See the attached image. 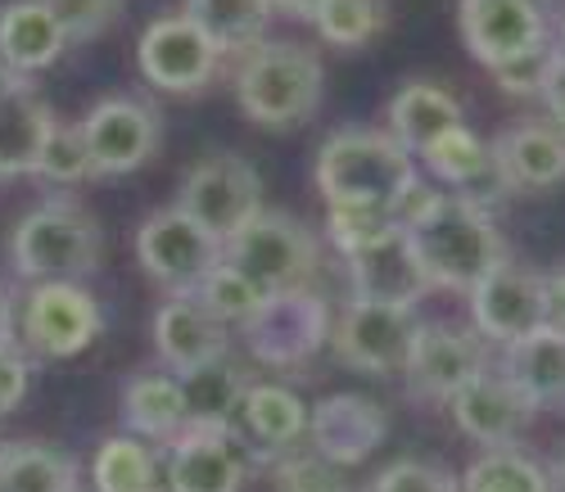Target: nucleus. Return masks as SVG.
Wrapping results in <instances>:
<instances>
[{"instance_id": "nucleus-1", "label": "nucleus", "mask_w": 565, "mask_h": 492, "mask_svg": "<svg viewBox=\"0 0 565 492\" xmlns=\"http://www.w3.org/2000/svg\"><path fill=\"white\" fill-rule=\"evenodd\" d=\"M412 181V154L390 131L344 127L317 150V190L326 208H394Z\"/></svg>"}, {"instance_id": "nucleus-2", "label": "nucleus", "mask_w": 565, "mask_h": 492, "mask_svg": "<svg viewBox=\"0 0 565 492\" xmlns=\"http://www.w3.org/2000/svg\"><path fill=\"white\" fill-rule=\"evenodd\" d=\"M412 249L420 258L430 289H476L498 263H507V244L489 217V208H476L444 194V200L420 217L416 226H407Z\"/></svg>"}, {"instance_id": "nucleus-3", "label": "nucleus", "mask_w": 565, "mask_h": 492, "mask_svg": "<svg viewBox=\"0 0 565 492\" xmlns=\"http://www.w3.org/2000/svg\"><path fill=\"white\" fill-rule=\"evenodd\" d=\"M321 60L290 41H258L235 68V100H241L249 122L267 131L308 122L321 105Z\"/></svg>"}, {"instance_id": "nucleus-4", "label": "nucleus", "mask_w": 565, "mask_h": 492, "mask_svg": "<svg viewBox=\"0 0 565 492\" xmlns=\"http://www.w3.org/2000/svg\"><path fill=\"white\" fill-rule=\"evenodd\" d=\"M100 222L68 200H45L10 235V263L28 280H82L100 267Z\"/></svg>"}, {"instance_id": "nucleus-5", "label": "nucleus", "mask_w": 565, "mask_h": 492, "mask_svg": "<svg viewBox=\"0 0 565 492\" xmlns=\"http://www.w3.org/2000/svg\"><path fill=\"white\" fill-rule=\"evenodd\" d=\"M222 263L235 267L245 280H254L271 299V293L308 289V280L317 276V263H321V244L308 222L263 208L245 231H235L222 244Z\"/></svg>"}, {"instance_id": "nucleus-6", "label": "nucleus", "mask_w": 565, "mask_h": 492, "mask_svg": "<svg viewBox=\"0 0 565 492\" xmlns=\"http://www.w3.org/2000/svg\"><path fill=\"white\" fill-rule=\"evenodd\" d=\"M177 208L200 231H209L217 244H226L235 231H245L263 213V177L241 154H204L181 181Z\"/></svg>"}, {"instance_id": "nucleus-7", "label": "nucleus", "mask_w": 565, "mask_h": 492, "mask_svg": "<svg viewBox=\"0 0 565 492\" xmlns=\"http://www.w3.org/2000/svg\"><path fill=\"white\" fill-rule=\"evenodd\" d=\"M416 330H420L416 308L353 299L331 325V353L335 362L362 375H398L412 357Z\"/></svg>"}, {"instance_id": "nucleus-8", "label": "nucleus", "mask_w": 565, "mask_h": 492, "mask_svg": "<svg viewBox=\"0 0 565 492\" xmlns=\"http://www.w3.org/2000/svg\"><path fill=\"white\" fill-rule=\"evenodd\" d=\"M23 339L41 357H77L105 330L100 299L77 280H41L23 299Z\"/></svg>"}, {"instance_id": "nucleus-9", "label": "nucleus", "mask_w": 565, "mask_h": 492, "mask_svg": "<svg viewBox=\"0 0 565 492\" xmlns=\"http://www.w3.org/2000/svg\"><path fill=\"white\" fill-rule=\"evenodd\" d=\"M484 371H489L484 339L476 330L448 325V321H420L412 357L403 366L416 403H452L457 393Z\"/></svg>"}, {"instance_id": "nucleus-10", "label": "nucleus", "mask_w": 565, "mask_h": 492, "mask_svg": "<svg viewBox=\"0 0 565 492\" xmlns=\"http://www.w3.org/2000/svg\"><path fill=\"white\" fill-rule=\"evenodd\" d=\"M249 442L231 425H181L168 452V492H241L254 470Z\"/></svg>"}, {"instance_id": "nucleus-11", "label": "nucleus", "mask_w": 565, "mask_h": 492, "mask_svg": "<svg viewBox=\"0 0 565 492\" xmlns=\"http://www.w3.org/2000/svg\"><path fill=\"white\" fill-rule=\"evenodd\" d=\"M331 325L335 317L321 293L290 289V293H271L258 308V317L245 325V339L263 366H299L331 343Z\"/></svg>"}, {"instance_id": "nucleus-12", "label": "nucleus", "mask_w": 565, "mask_h": 492, "mask_svg": "<svg viewBox=\"0 0 565 492\" xmlns=\"http://www.w3.org/2000/svg\"><path fill=\"white\" fill-rule=\"evenodd\" d=\"M136 258L163 289L195 293L200 280L222 263V244L209 231H200L181 208H163L136 231Z\"/></svg>"}, {"instance_id": "nucleus-13", "label": "nucleus", "mask_w": 565, "mask_h": 492, "mask_svg": "<svg viewBox=\"0 0 565 492\" xmlns=\"http://www.w3.org/2000/svg\"><path fill=\"white\" fill-rule=\"evenodd\" d=\"M90 177H127L159 150V114L131 95H109L82 122Z\"/></svg>"}, {"instance_id": "nucleus-14", "label": "nucleus", "mask_w": 565, "mask_h": 492, "mask_svg": "<svg viewBox=\"0 0 565 492\" xmlns=\"http://www.w3.org/2000/svg\"><path fill=\"white\" fill-rule=\"evenodd\" d=\"M222 64L217 45L185 19V14H163L154 19L136 41V68L150 86L185 95V90H200Z\"/></svg>"}, {"instance_id": "nucleus-15", "label": "nucleus", "mask_w": 565, "mask_h": 492, "mask_svg": "<svg viewBox=\"0 0 565 492\" xmlns=\"http://www.w3.org/2000/svg\"><path fill=\"white\" fill-rule=\"evenodd\" d=\"M470 330L493 343H515L543 330V276L521 263H498L470 289Z\"/></svg>"}, {"instance_id": "nucleus-16", "label": "nucleus", "mask_w": 565, "mask_h": 492, "mask_svg": "<svg viewBox=\"0 0 565 492\" xmlns=\"http://www.w3.org/2000/svg\"><path fill=\"white\" fill-rule=\"evenodd\" d=\"M457 28L476 64L498 68L511 55L534 51L547 41V14L534 0H461Z\"/></svg>"}, {"instance_id": "nucleus-17", "label": "nucleus", "mask_w": 565, "mask_h": 492, "mask_svg": "<svg viewBox=\"0 0 565 492\" xmlns=\"http://www.w3.org/2000/svg\"><path fill=\"white\" fill-rule=\"evenodd\" d=\"M308 434L321 461L331 466H358L366 461L390 434V416L381 403H366L362 393H335L308 407Z\"/></svg>"}, {"instance_id": "nucleus-18", "label": "nucleus", "mask_w": 565, "mask_h": 492, "mask_svg": "<svg viewBox=\"0 0 565 492\" xmlns=\"http://www.w3.org/2000/svg\"><path fill=\"white\" fill-rule=\"evenodd\" d=\"M353 299L362 303H394V308H416L420 293H430V280L420 271V258L412 249V235L394 231L385 239L366 244V249L344 258Z\"/></svg>"}, {"instance_id": "nucleus-19", "label": "nucleus", "mask_w": 565, "mask_h": 492, "mask_svg": "<svg viewBox=\"0 0 565 492\" xmlns=\"http://www.w3.org/2000/svg\"><path fill=\"white\" fill-rule=\"evenodd\" d=\"M448 407H452L457 429L470 442H484V448H515V438L534 420V407L511 388V379L502 371L476 375Z\"/></svg>"}, {"instance_id": "nucleus-20", "label": "nucleus", "mask_w": 565, "mask_h": 492, "mask_svg": "<svg viewBox=\"0 0 565 492\" xmlns=\"http://www.w3.org/2000/svg\"><path fill=\"white\" fill-rule=\"evenodd\" d=\"M154 349L177 375H185L195 366L226 357V325L195 299V293H172V299L154 312Z\"/></svg>"}, {"instance_id": "nucleus-21", "label": "nucleus", "mask_w": 565, "mask_h": 492, "mask_svg": "<svg viewBox=\"0 0 565 492\" xmlns=\"http://www.w3.org/2000/svg\"><path fill=\"white\" fill-rule=\"evenodd\" d=\"M493 172L502 177L507 194L525 190H547L565 177V136L552 122H521L502 131L493 145Z\"/></svg>"}, {"instance_id": "nucleus-22", "label": "nucleus", "mask_w": 565, "mask_h": 492, "mask_svg": "<svg viewBox=\"0 0 565 492\" xmlns=\"http://www.w3.org/2000/svg\"><path fill=\"white\" fill-rule=\"evenodd\" d=\"M231 429L249 442V452L258 461L276 457L308 434V403L286 384H249Z\"/></svg>"}, {"instance_id": "nucleus-23", "label": "nucleus", "mask_w": 565, "mask_h": 492, "mask_svg": "<svg viewBox=\"0 0 565 492\" xmlns=\"http://www.w3.org/2000/svg\"><path fill=\"white\" fill-rule=\"evenodd\" d=\"M502 375L521 398L543 411V407H565V330H534L502 349Z\"/></svg>"}, {"instance_id": "nucleus-24", "label": "nucleus", "mask_w": 565, "mask_h": 492, "mask_svg": "<svg viewBox=\"0 0 565 492\" xmlns=\"http://www.w3.org/2000/svg\"><path fill=\"white\" fill-rule=\"evenodd\" d=\"M452 127H466V114L457 105V95L439 82H426V77H412L394 90L390 100V136L403 145L407 154H420L430 145L452 131Z\"/></svg>"}, {"instance_id": "nucleus-25", "label": "nucleus", "mask_w": 565, "mask_h": 492, "mask_svg": "<svg viewBox=\"0 0 565 492\" xmlns=\"http://www.w3.org/2000/svg\"><path fill=\"white\" fill-rule=\"evenodd\" d=\"M68 36L60 32L55 14L41 6V0H10L0 10V60H6L19 77L23 73H41L64 55Z\"/></svg>"}, {"instance_id": "nucleus-26", "label": "nucleus", "mask_w": 565, "mask_h": 492, "mask_svg": "<svg viewBox=\"0 0 565 492\" xmlns=\"http://www.w3.org/2000/svg\"><path fill=\"white\" fill-rule=\"evenodd\" d=\"M51 131H55L51 105H45L28 82L19 90H10L6 100H0V181L36 172L41 145Z\"/></svg>"}, {"instance_id": "nucleus-27", "label": "nucleus", "mask_w": 565, "mask_h": 492, "mask_svg": "<svg viewBox=\"0 0 565 492\" xmlns=\"http://www.w3.org/2000/svg\"><path fill=\"white\" fill-rule=\"evenodd\" d=\"M177 384L185 398V425H235V411H241V398L249 388L245 371L226 357L177 375Z\"/></svg>"}, {"instance_id": "nucleus-28", "label": "nucleus", "mask_w": 565, "mask_h": 492, "mask_svg": "<svg viewBox=\"0 0 565 492\" xmlns=\"http://www.w3.org/2000/svg\"><path fill=\"white\" fill-rule=\"evenodd\" d=\"M185 19H191L222 55H245L267 32L271 0H185Z\"/></svg>"}, {"instance_id": "nucleus-29", "label": "nucleus", "mask_w": 565, "mask_h": 492, "mask_svg": "<svg viewBox=\"0 0 565 492\" xmlns=\"http://www.w3.org/2000/svg\"><path fill=\"white\" fill-rule=\"evenodd\" d=\"M0 492H77V466L55 442H0Z\"/></svg>"}, {"instance_id": "nucleus-30", "label": "nucleus", "mask_w": 565, "mask_h": 492, "mask_svg": "<svg viewBox=\"0 0 565 492\" xmlns=\"http://www.w3.org/2000/svg\"><path fill=\"white\" fill-rule=\"evenodd\" d=\"M122 416L140 438H177V429L185 425L177 375H136L122 393Z\"/></svg>"}, {"instance_id": "nucleus-31", "label": "nucleus", "mask_w": 565, "mask_h": 492, "mask_svg": "<svg viewBox=\"0 0 565 492\" xmlns=\"http://www.w3.org/2000/svg\"><path fill=\"white\" fill-rule=\"evenodd\" d=\"M96 492H168L159 457L140 438H105L96 452Z\"/></svg>"}, {"instance_id": "nucleus-32", "label": "nucleus", "mask_w": 565, "mask_h": 492, "mask_svg": "<svg viewBox=\"0 0 565 492\" xmlns=\"http://www.w3.org/2000/svg\"><path fill=\"white\" fill-rule=\"evenodd\" d=\"M457 488L461 492H552V479L521 448H484L466 466Z\"/></svg>"}, {"instance_id": "nucleus-33", "label": "nucleus", "mask_w": 565, "mask_h": 492, "mask_svg": "<svg viewBox=\"0 0 565 492\" xmlns=\"http://www.w3.org/2000/svg\"><path fill=\"white\" fill-rule=\"evenodd\" d=\"M195 299H200V303H204L222 325H249V321L258 317V308L267 303V293H263L254 280H245L235 267L217 263V267L200 280Z\"/></svg>"}, {"instance_id": "nucleus-34", "label": "nucleus", "mask_w": 565, "mask_h": 492, "mask_svg": "<svg viewBox=\"0 0 565 492\" xmlns=\"http://www.w3.org/2000/svg\"><path fill=\"white\" fill-rule=\"evenodd\" d=\"M312 23H317L321 41L340 45V51H358V45H366L381 32L385 10H381V0H326Z\"/></svg>"}, {"instance_id": "nucleus-35", "label": "nucleus", "mask_w": 565, "mask_h": 492, "mask_svg": "<svg viewBox=\"0 0 565 492\" xmlns=\"http://www.w3.org/2000/svg\"><path fill=\"white\" fill-rule=\"evenodd\" d=\"M394 231H403V222L394 217V208H331L326 213V235H331V244L349 258V254H358V249H366V244H375V239H385V235H394Z\"/></svg>"}, {"instance_id": "nucleus-36", "label": "nucleus", "mask_w": 565, "mask_h": 492, "mask_svg": "<svg viewBox=\"0 0 565 492\" xmlns=\"http://www.w3.org/2000/svg\"><path fill=\"white\" fill-rule=\"evenodd\" d=\"M36 177H45L51 185H77V181L90 177V159H86L82 127H64V122H55V131L45 136V145H41Z\"/></svg>"}, {"instance_id": "nucleus-37", "label": "nucleus", "mask_w": 565, "mask_h": 492, "mask_svg": "<svg viewBox=\"0 0 565 492\" xmlns=\"http://www.w3.org/2000/svg\"><path fill=\"white\" fill-rule=\"evenodd\" d=\"M41 6L55 14L60 32L73 45V41H96L100 32H109L122 19L127 0H41Z\"/></svg>"}, {"instance_id": "nucleus-38", "label": "nucleus", "mask_w": 565, "mask_h": 492, "mask_svg": "<svg viewBox=\"0 0 565 492\" xmlns=\"http://www.w3.org/2000/svg\"><path fill=\"white\" fill-rule=\"evenodd\" d=\"M552 64H556V45L552 41H543V45H534V51H521V55H511L507 64H498V68H489L493 73V82L507 90V95H543V86H547V77H552Z\"/></svg>"}, {"instance_id": "nucleus-39", "label": "nucleus", "mask_w": 565, "mask_h": 492, "mask_svg": "<svg viewBox=\"0 0 565 492\" xmlns=\"http://www.w3.org/2000/svg\"><path fill=\"white\" fill-rule=\"evenodd\" d=\"M371 492H461V488L444 466L420 461V457H403L371 479Z\"/></svg>"}, {"instance_id": "nucleus-40", "label": "nucleus", "mask_w": 565, "mask_h": 492, "mask_svg": "<svg viewBox=\"0 0 565 492\" xmlns=\"http://www.w3.org/2000/svg\"><path fill=\"white\" fill-rule=\"evenodd\" d=\"M271 492H349L340 466L321 461V457H290L276 466Z\"/></svg>"}, {"instance_id": "nucleus-41", "label": "nucleus", "mask_w": 565, "mask_h": 492, "mask_svg": "<svg viewBox=\"0 0 565 492\" xmlns=\"http://www.w3.org/2000/svg\"><path fill=\"white\" fill-rule=\"evenodd\" d=\"M23 398H28V362L14 349H6L0 353V416H10Z\"/></svg>"}, {"instance_id": "nucleus-42", "label": "nucleus", "mask_w": 565, "mask_h": 492, "mask_svg": "<svg viewBox=\"0 0 565 492\" xmlns=\"http://www.w3.org/2000/svg\"><path fill=\"white\" fill-rule=\"evenodd\" d=\"M543 325L565 330V267L543 276Z\"/></svg>"}, {"instance_id": "nucleus-43", "label": "nucleus", "mask_w": 565, "mask_h": 492, "mask_svg": "<svg viewBox=\"0 0 565 492\" xmlns=\"http://www.w3.org/2000/svg\"><path fill=\"white\" fill-rule=\"evenodd\" d=\"M543 100H547V118L552 127L565 136V55L556 51V64H552V77L543 86Z\"/></svg>"}, {"instance_id": "nucleus-44", "label": "nucleus", "mask_w": 565, "mask_h": 492, "mask_svg": "<svg viewBox=\"0 0 565 492\" xmlns=\"http://www.w3.org/2000/svg\"><path fill=\"white\" fill-rule=\"evenodd\" d=\"M14 349V299H10V289L0 285V353Z\"/></svg>"}, {"instance_id": "nucleus-45", "label": "nucleus", "mask_w": 565, "mask_h": 492, "mask_svg": "<svg viewBox=\"0 0 565 492\" xmlns=\"http://www.w3.org/2000/svg\"><path fill=\"white\" fill-rule=\"evenodd\" d=\"M326 0H271V10L280 14H295V19H317Z\"/></svg>"}, {"instance_id": "nucleus-46", "label": "nucleus", "mask_w": 565, "mask_h": 492, "mask_svg": "<svg viewBox=\"0 0 565 492\" xmlns=\"http://www.w3.org/2000/svg\"><path fill=\"white\" fill-rule=\"evenodd\" d=\"M19 86H23V77H19V73H14L6 60H0V100H6L10 90H19Z\"/></svg>"}, {"instance_id": "nucleus-47", "label": "nucleus", "mask_w": 565, "mask_h": 492, "mask_svg": "<svg viewBox=\"0 0 565 492\" xmlns=\"http://www.w3.org/2000/svg\"><path fill=\"white\" fill-rule=\"evenodd\" d=\"M556 51L565 55V19H561V32H556Z\"/></svg>"}, {"instance_id": "nucleus-48", "label": "nucleus", "mask_w": 565, "mask_h": 492, "mask_svg": "<svg viewBox=\"0 0 565 492\" xmlns=\"http://www.w3.org/2000/svg\"><path fill=\"white\" fill-rule=\"evenodd\" d=\"M561 483H565V457H561Z\"/></svg>"}, {"instance_id": "nucleus-49", "label": "nucleus", "mask_w": 565, "mask_h": 492, "mask_svg": "<svg viewBox=\"0 0 565 492\" xmlns=\"http://www.w3.org/2000/svg\"><path fill=\"white\" fill-rule=\"evenodd\" d=\"M534 6H543V10H547V6H552V0H534Z\"/></svg>"}]
</instances>
